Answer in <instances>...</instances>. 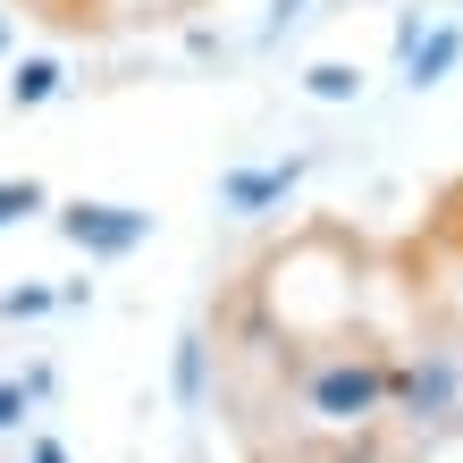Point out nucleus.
<instances>
[{
  "instance_id": "1",
  "label": "nucleus",
  "mask_w": 463,
  "mask_h": 463,
  "mask_svg": "<svg viewBox=\"0 0 463 463\" xmlns=\"http://www.w3.org/2000/svg\"><path fill=\"white\" fill-rule=\"evenodd\" d=\"M388 396H396V371L379 354H337V363L304 371V413L329 430H363L371 413H388Z\"/></svg>"
},
{
  "instance_id": "2",
  "label": "nucleus",
  "mask_w": 463,
  "mask_h": 463,
  "mask_svg": "<svg viewBox=\"0 0 463 463\" xmlns=\"http://www.w3.org/2000/svg\"><path fill=\"white\" fill-rule=\"evenodd\" d=\"M60 236L85 261H118V253H135V244L152 236V211H135V203H68L60 211Z\"/></svg>"
},
{
  "instance_id": "3",
  "label": "nucleus",
  "mask_w": 463,
  "mask_h": 463,
  "mask_svg": "<svg viewBox=\"0 0 463 463\" xmlns=\"http://www.w3.org/2000/svg\"><path fill=\"white\" fill-rule=\"evenodd\" d=\"M295 177H304V160H269V169H236L220 185V203L228 211H269V203H287L295 194Z\"/></svg>"
},
{
  "instance_id": "11",
  "label": "nucleus",
  "mask_w": 463,
  "mask_h": 463,
  "mask_svg": "<svg viewBox=\"0 0 463 463\" xmlns=\"http://www.w3.org/2000/svg\"><path fill=\"white\" fill-rule=\"evenodd\" d=\"M34 463H68V447L60 439H34Z\"/></svg>"
},
{
  "instance_id": "8",
  "label": "nucleus",
  "mask_w": 463,
  "mask_h": 463,
  "mask_svg": "<svg viewBox=\"0 0 463 463\" xmlns=\"http://www.w3.org/2000/svg\"><path fill=\"white\" fill-rule=\"evenodd\" d=\"M312 93H320V101H345V93H363V76L329 60V68H312Z\"/></svg>"
},
{
  "instance_id": "5",
  "label": "nucleus",
  "mask_w": 463,
  "mask_h": 463,
  "mask_svg": "<svg viewBox=\"0 0 463 463\" xmlns=\"http://www.w3.org/2000/svg\"><path fill=\"white\" fill-rule=\"evenodd\" d=\"M51 93H60V60H17V76H9V110H43Z\"/></svg>"
},
{
  "instance_id": "10",
  "label": "nucleus",
  "mask_w": 463,
  "mask_h": 463,
  "mask_svg": "<svg viewBox=\"0 0 463 463\" xmlns=\"http://www.w3.org/2000/svg\"><path fill=\"white\" fill-rule=\"evenodd\" d=\"M17 413H25V388H0V430H17Z\"/></svg>"
},
{
  "instance_id": "12",
  "label": "nucleus",
  "mask_w": 463,
  "mask_h": 463,
  "mask_svg": "<svg viewBox=\"0 0 463 463\" xmlns=\"http://www.w3.org/2000/svg\"><path fill=\"white\" fill-rule=\"evenodd\" d=\"M0 51H9V25H0Z\"/></svg>"
},
{
  "instance_id": "9",
  "label": "nucleus",
  "mask_w": 463,
  "mask_h": 463,
  "mask_svg": "<svg viewBox=\"0 0 463 463\" xmlns=\"http://www.w3.org/2000/svg\"><path fill=\"white\" fill-rule=\"evenodd\" d=\"M177 388H185V396L203 388V337H185V345H177Z\"/></svg>"
},
{
  "instance_id": "6",
  "label": "nucleus",
  "mask_w": 463,
  "mask_h": 463,
  "mask_svg": "<svg viewBox=\"0 0 463 463\" xmlns=\"http://www.w3.org/2000/svg\"><path fill=\"white\" fill-rule=\"evenodd\" d=\"M463 60V25H439V34H430L421 51H413V85H439V76Z\"/></svg>"
},
{
  "instance_id": "7",
  "label": "nucleus",
  "mask_w": 463,
  "mask_h": 463,
  "mask_svg": "<svg viewBox=\"0 0 463 463\" xmlns=\"http://www.w3.org/2000/svg\"><path fill=\"white\" fill-rule=\"evenodd\" d=\"M43 203H51L43 177H0V228H17L25 211H43Z\"/></svg>"
},
{
  "instance_id": "4",
  "label": "nucleus",
  "mask_w": 463,
  "mask_h": 463,
  "mask_svg": "<svg viewBox=\"0 0 463 463\" xmlns=\"http://www.w3.org/2000/svg\"><path fill=\"white\" fill-rule=\"evenodd\" d=\"M396 396H404V404H413V413H421V421H439V413H447V404H455V363H447V354H430V363H421V371H396Z\"/></svg>"
}]
</instances>
